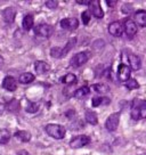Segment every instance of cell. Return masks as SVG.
Returning <instances> with one entry per match:
<instances>
[{
    "mask_svg": "<svg viewBox=\"0 0 146 155\" xmlns=\"http://www.w3.org/2000/svg\"><path fill=\"white\" fill-rule=\"evenodd\" d=\"M77 4H79V5L90 6V4H91V1H89V0H77Z\"/></svg>",
    "mask_w": 146,
    "mask_h": 155,
    "instance_id": "34",
    "label": "cell"
},
{
    "mask_svg": "<svg viewBox=\"0 0 146 155\" xmlns=\"http://www.w3.org/2000/svg\"><path fill=\"white\" fill-rule=\"evenodd\" d=\"M34 79H35V77H34L32 73L25 72V73H23V74H21V75H20V78H18V81H20L21 83H23V84H28V83L33 82Z\"/></svg>",
    "mask_w": 146,
    "mask_h": 155,
    "instance_id": "22",
    "label": "cell"
},
{
    "mask_svg": "<svg viewBox=\"0 0 146 155\" xmlns=\"http://www.w3.org/2000/svg\"><path fill=\"white\" fill-rule=\"evenodd\" d=\"M123 30L124 29H123V26H122L120 22H112L111 24L108 25V32H110V34L113 35V37H117V38L121 37L122 33H123Z\"/></svg>",
    "mask_w": 146,
    "mask_h": 155,
    "instance_id": "9",
    "label": "cell"
},
{
    "mask_svg": "<svg viewBox=\"0 0 146 155\" xmlns=\"http://www.w3.org/2000/svg\"><path fill=\"white\" fill-rule=\"evenodd\" d=\"M81 18H82L83 25L89 24V21H90V18H91L90 12H89V10H85V12H82V14H81Z\"/></svg>",
    "mask_w": 146,
    "mask_h": 155,
    "instance_id": "31",
    "label": "cell"
},
{
    "mask_svg": "<svg viewBox=\"0 0 146 155\" xmlns=\"http://www.w3.org/2000/svg\"><path fill=\"white\" fill-rule=\"evenodd\" d=\"M122 12H123V13H131L132 12V6L131 5H123L122 6Z\"/></svg>",
    "mask_w": 146,
    "mask_h": 155,
    "instance_id": "33",
    "label": "cell"
},
{
    "mask_svg": "<svg viewBox=\"0 0 146 155\" xmlns=\"http://www.w3.org/2000/svg\"><path fill=\"white\" fill-rule=\"evenodd\" d=\"M61 81L64 83V84H73V83H77V77L73 74V73H68L65 74Z\"/></svg>",
    "mask_w": 146,
    "mask_h": 155,
    "instance_id": "25",
    "label": "cell"
},
{
    "mask_svg": "<svg viewBox=\"0 0 146 155\" xmlns=\"http://www.w3.org/2000/svg\"><path fill=\"white\" fill-rule=\"evenodd\" d=\"M34 70L38 74H46L50 71V65L44 61H38L34 64Z\"/></svg>",
    "mask_w": 146,
    "mask_h": 155,
    "instance_id": "15",
    "label": "cell"
},
{
    "mask_svg": "<svg viewBox=\"0 0 146 155\" xmlns=\"http://www.w3.org/2000/svg\"><path fill=\"white\" fill-rule=\"evenodd\" d=\"M33 23H34V17L32 14H28L24 16L23 18V22H22V26L25 31H30V30L33 28Z\"/></svg>",
    "mask_w": 146,
    "mask_h": 155,
    "instance_id": "16",
    "label": "cell"
},
{
    "mask_svg": "<svg viewBox=\"0 0 146 155\" xmlns=\"http://www.w3.org/2000/svg\"><path fill=\"white\" fill-rule=\"evenodd\" d=\"M54 28L48 24H39L34 28V33L42 38H49L53 34Z\"/></svg>",
    "mask_w": 146,
    "mask_h": 155,
    "instance_id": "6",
    "label": "cell"
},
{
    "mask_svg": "<svg viewBox=\"0 0 146 155\" xmlns=\"http://www.w3.org/2000/svg\"><path fill=\"white\" fill-rule=\"evenodd\" d=\"M45 5L47 6L48 8H50V9H55V8H57L58 2H57V1H54V0H48V1H46Z\"/></svg>",
    "mask_w": 146,
    "mask_h": 155,
    "instance_id": "32",
    "label": "cell"
},
{
    "mask_svg": "<svg viewBox=\"0 0 146 155\" xmlns=\"http://www.w3.org/2000/svg\"><path fill=\"white\" fill-rule=\"evenodd\" d=\"M50 56L54 58H62L63 54H62V48L59 47H54L50 49Z\"/></svg>",
    "mask_w": 146,
    "mask_h": 155,
    "instance_id": "29",
    "label": "cell"
},
{
    "mask_svg": "<svg viewBox=\"0 0 146 155\" xmlns=\"http://www.w3.org/2000/svg\"><path fill=\"white\" fill-rule=\"evenodd\" d=\"M75 42H77V38H71L70 40H68V42H66V45H65V47L64 48H62V54H63V57L66 55V54L71 50V49L75 46Z\"/></svg>",
    "mask_w": 146,
    "mask_h": 155,
    "instance_id": "26",
    "label": "cell"
},
{
    "mask_svg": "<svg viewBox=\"0 0 146 155\" xmlns=\"http://www.w3.org/2000/svg\"><path fill=\"white\" fill-rule=\"evenodd\" d=\"M91 88H93L94 91L97 92V94H101V95H105L107 92H110L108 86L104 84V83H95V84L91 86Z\"/></svg>",
    "mask_w": 146,
    "mask_h": 155,
    "instance_id": "19",
    "label": "cell"
},
{
    "mask_svg": "<svg viewBox=\"0 0 146 155\" xmlns=\"http://www.w3.org/2000/svg\"><path fill=\"white\" fill-rule=\"evenodd\" d=\"M15 137L18 139V140L23 141V143H28L31 139V134L29 131H25V130H20L17 132H15Z\"/></svg>",
    "mask_w": 146,
    "mask_h": 155,
    "instance_id": "21",
    "label": "cell"
},
{
    "mask_svg": "<svg viewBox=\"0 0 146 155\" xmlns=\"http://www.w3.org/2000/svg\"><path fill=\"white\" fill-rule=\"evenodd\" d=\"M119 123H120V113H113L111 115L108 116L105 121V128H106L107 131H115L119 127Z\"/></svg>",
    "mask_w": 146,
    "mask_h": 155,
    "instance_id": "4",
    "label": "cell"
},
{
    "mask_svg": "<svg viewBox=\"0 0 146 155\" xmlns=\"http://www.w3.org/2000/svg\"><path fill=\"white\" fill-rule=\"evenodd\" d=\"M131 117L134 120L146 119V101H139L131 107Z\"/></svg>",
    "mask_w": 146,
    "mask_h": 155,
    "instance_id": "3",
    "label": "cell"
},
{
    "mask_svg": "<svg viewBox=\"0 0 146 155\" xmlns=\"http://www.w3.org/2000/svg\"><path fill=\"white\" fill-rule=\"evenodd\" d=\"M10 139V132L6 129H0V144H7Z\"/></svg>",
    "mask_w": 146,
    "mask_h": 155,
    "instance_id": "27",
    "label": "cell"
},
{
    "mask_svg": "<svg viewBox=\"0 0 146 155\" xmlns=\"http://www.w3.org/2000/svg\"><path fill=\"white\" fill-rule=\"evenodd\" d=\"M45 130L48 134V136L53 137L55 139H63L65 137L66 130L63 126L61 124H54V123H49L45 127Z\"/></svg>",
    "mask_w": 146,
    "mask_h": 155,
    "instance_id": "1",
    "label": "cell"
},
{
    "mask_svg": "<svg viewBox=\"0 0 146 155\" xmlns=\"http://www.w3.org/2000/svg\"><path fill=\"white\" fill-rule=\"evenodd\" d=\"M89 143H90V137H88L86 135H79L70 141V146L74 150H78V148H81L83 146L88 145Z\"/></svg>",
    "mask_w": 146,
    "mask_h": 155,
    "instance_id": "5",
    "label": "cell"
},
{
    "mask_svg": "<svg viewBox=\"0 0 146 155\" xmlns=\"http://www.w3.org/2000/svg\"><path fill=\"white\" fill-rule=\"evenodd\" d=\"M128 61H129V64H130V68H131V70H134V71L141 70V61L137 55H135V54H129V55H128Z\"/></svg>",
    "mask_w": 146,
    "mask_h": 155,
    "instance_id": "12",
    "label": "cell"
},
{
    "mask_svg": "<svg viewBox=\"0 0 146 155\" xmlns=\"http://www.w3.org/2000/svg\"><path fill=\"white\" fill-rule=\"evenodd\" d=\"M130 74H131V68H129L126 64H120L118 68V78L122 82H127L130 79Z\"/></svg>",
    "mask_w": 146,
    "mask_h": 155,
    "instance_id": "7",
    "label": "cell"
},
{
    "mask_svg": "<svg viewBox=\"0 0 146 155\" xmlns=\"http://www.w3.org/2000/svg\"><path fill=\"white\" fill-rule=\"evenodd\" d=\"M141 155H146V153H144V154H141Z\"/></svg>",
    "mask_w": 146,
    "mask_h": 155,
    "instance_id": "37",
    "label": "cell"
},
{
    "mask_svg": "<svg viewBox=\"0 0 146 155\" xmlns=\"http://www.w3.org/2000/svg\"><path fill=\"white\" fill-rule=\"evenodd\" d=\"M79 26V21L75 17H68L61 21V28L65 30H75Z\"/></svg>",
    "mask_w": 146,
    "mask_h": 155,
    "instance_id": "8",
    "label": "cell"
},
{
    "mask_svg": "<svg viewBox=\"0 0 146 155\" xmlns=\"http://www.w3.org/2000/svg\"><path fill=\"white\" fill-rule=\"evenodd\" d=\"M90 57H91V53L88 51V50L75 54V55L71 58L70 65L73 66V68H80V66H82V65H85V64L87 63Z\"/></svg>",
    "mask_w": 146,
    "mask_h": 155,
    "instance_id": "2",
    "label": "cell"
},
{
    "mask_svg": "<svg viewBox=\"0 0 146 155\" xmlns=\"http://www.w3.org/2000/svg\"><path fill=\"white\" fill-rule=\"evenodd\" d=\"M135 19L137 24H139L143 28L146 26V10H137L135 13Z\"/></svg>",
    "mask_w": 146,
    "mask_h": 155,
    "instance_id": "17",
    "label": "cell"
},
{
    "mask_svg": "<svg viewBox=\"0 0 146 155\" xmlns=\"http://www.w3.org/2000/svg\"><path fill=\"white\" fill-rule=\"evenodd\" d=\"M126 87L130 90H134V89H138L139 88V83L137 82V80L135 79H129L126 82Z\"/></svg>",
    "mask_w": 146,
    "mask_h": 155,
    "instance_id": "30",
    "label": "cell"
},
{
    "mask_svg": "<svg viewBox=\"0 0 146 155\" xmlns=\"http://www.w3.org/2000/svg\"><path fill=\"white\" fill-rule=\"evenodd\" d=\"M123 29L126 31L128 38H134V35L137 33V25L131 19H126L124 21V28Z\"/></svg>",
    "mask_w": 146,
    "mask_h": 155,
    "instance_id": "10",
    "label": "cell"
},
{
    "mask_svg": "<svg viewBox=\"0 0 146 155\" xmlns=\"http://www.w3.org/2000/svg\"><path fill=\"white\" fill-rule=\"evenodd\" d=\"M16 17V9L14 7H7L2 10V18L6 23H13Z\"/></svg>",
    "mask_w": 146,
    "mask_h": 155,
    "instance_id": "11",
    "label": "cell"
},
{
    "mask_svg": "<svg viewBox=\"0 0 146 155\" xmlns=\"http://www.w3.org/2000/svg\"><path fill=\"white\" fill-rule=\"evenodd\" d=\"M111 103V99L110 98H106V97H94L91 99V104H93L94 107H98L102 106V105H107Z\"/></svg>",
    "mask_w": 146,
    "mask_h": 155,
    "instance_id": "18",
    "label": "cell"
},
{
    "mask_svg": "<svg viewBox=\"0 0 146 155\" xmlns=\"http://www.w3.org/2000/svg\"><path fill=\"white\" fill-rule=\"evenodd\" d=\"M2 87L5 88L6 90L8 91H15L16 88H17V82L13 77H6L2 81Z\"/></svg>",
    "mask_w": 146,
    "mask_h": 155,
    "instance_id": "14",
    "label": "cell"
},
{
    "mask_svg": "<svg viewBox=\"0 0 146 155\" xmlns=\"http://www.w3.org/2000/svg\"><path fill=\"white\" fill-rule=\"evenodd\" d=\"M90 12H91V14L96 18H103L104 17V12H103L102 7H101V5H99V2H98L97 0L91 1V4H90Z\"/></svg>",
    "mask_w": 146,
    "mask_h": 155,
    "instance_id": "13",
    "label": "cell"
},
{
    "mask_svg": "<svg viewBox=\"0 0 146 155\" xmlns=\"http://www.w3.org/2000/svg\"><path fill=\"white\" fill-rule=\"evenodd\" d=\"M2 108H4V106H2V105H1V104H0V113H1V112H2Z\"/></svg>",
    "mask_w": 146,
    "mask_h": 155,
    "instance_id": "36",
    "label": "cell"
},
{
    "mask_svg": "<svg viewBox=\"0 0 146 155\" xmlns=\"http://www.w3.org/2000/svg\"><path fill=\"white\" fill-rule=\"evenodd\" d=\"M106 4L108 5V7H114V6L118 4V1H115V0H114V1H112V0H107Z\"/></svg>",
    "mask_w": 146,
    "mask_h": 155,
    "instance_id": "35",
    "label": "cell"
},
{
    "mask_svg": "<svg viewBox=\"0 0 146 155\" xmlns=\"http://www.w3.org/2000/svg\"><path fill=\"white\" fill-rule=\"evenodd\" d=\"M25 110H26L28 113H35V112L39 111V104L29 102L28 103V106L25 107Z\"/></svg>",
    "mask_w": 146,
    "mask_h": 155,
    "instance_id": "28",
    "label": "cell"
},
{
    "mask_svg": "<svg viewBox=\"0 0 146 155\" xmlns=\"http://www.w3.org/2000/svg\"><path fill=\"white\" fill-rule=\"evenodd\" d=\"M85 117H86V121H87L88 123H90V124H93V126H96V124H97L98 119H97V114H96L95 112L88 110V111H86Z\"/></svg>",
    "mask_w": 146,
    "mask_h": 155,
    "instance_id": "20",
    "label": "cell"
},
{
    "mask_svg": "<svg viewBox=\"0 0 146 155\" xmlns=\"http://www.w3.org/2000/svg\"><path fill=\"white\" fill-rule=\"evenodd\" d=\"M21 104L17 99H12L10 102H8L6 104V110L9 112H17L20 111Z\"/></svg>",
    "mask_w": 146,
    "mask_h": 155,
    "instance_id": "23",
    "label": "cell"
},
{
    "mask_svg": "<svg viewBox=\"0 0 146 155\" xmlns=\"http://www.w3.org/2000/svg\"><path fill=\"white\" fill-rule=\"evenodd\" d=\"M89 94H90V89H89L88 87H86V86H83V87L77 89L73 95H74L75 98H83V97L88 96Z\"/></svg>",
    "mask_w": 146,
    "mask_h": 155,
    "instance_id": "24",
    "label": "cell"
}]
</instances>
